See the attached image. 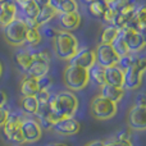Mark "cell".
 <instances>
[{"label":"cell","instance_id":"cell-22","mask_svg":"<svg viewBox=\"0 0 146 146\" xmlns=\"http://www.w3.org/2000/svg\"><path fill=\"white\" fill-rule=\"evenodd\" d=\"M21 95L22 96H35L38 92V86H37V80L30 76H26L21 82Z\"/></svg>","mask_w":146,"mask_h":146},{"label":"cell","instance_id":"cell-25","mask_svg":"<svg viewBox=\"0 0 146 146\" xmlns=\"http://www.w3.org/2000/svg\"><path fill=\"white\" fill-rule=\"evenodd\" d=\"M56 14H58V13H56L49 4L44 5V7H40V10H38L35 21H36V23L38 25V27H41V26L48 25V23L50 22V21L53 19Z\"/></svg>","mask_w":146,"mask_h":146},{"label":"cell","instance_id":"cell-46","mask_svg":"<svg viewBox=\"0 0 146 146\" xmlns=\"http://www.w3.org/2000/svg\"><path fill=\"white\" fill-rule=\"evenodd\" d=\"M1 1H5V0H0V3H1Z\"/></svg>","mask_w":146,"mask_h":146},{"label":"cell","instance_id":"cell-39","mask_svg":"<svg viewBox=\"0 0 146 146\" xmlns=\"http://www.w3.org/2000/svg\"><path fill=\"white\" fill-rule=\"evenodd\" d=\"M86 146H105V144L101 140H96V141H91L90 144H87Z\"/></svg>","mask_w":146,"mask_h":146},{"label":"cell","instance_id":"cell-13","mask_svg":"<svg viewBox=\"0 0 146 146\" xmlns=\"http://www.w3.org/2000/svg\"><path fill=\"white\" fill-rule=\"evenodd\" d=\"M21 132H22L25 142H37L42 136V128H41L40 123L32 118L23 119Z\"/></svg>","mask_w":146,"mask_h":146},{"label":"cell","instance_id":"cell-18","mask_svg":"<svg viewBox=\"0 0 146 146\" xmlns=\"http://www.w3.org/2000/svg\"><path fill=\"white\" fill-rule=\"evenodd\" d=\"M124 94H126V88L124 87L108 85V83H105V85L101 86L100 95L103 96V98L108 99V100H110V101H114V103H117V104L123 99Z\"/></svg>","mask_w":146,"mask_h":146},{"label":"cell","instance_id":"cell-38","mask_svg":"<svg viewBox=\"0 0 146 146\" xmlns=\"http://www.w3.org/2000/svg\"><path fill=\"white\" fill-rule=\"evenodd\" d=\"M7 94L4 92V91L0 90V106H5V104H7Z\"/></svg>","mask_w":146,"mask_h":146},{"label":"cell","instance_id":"cell-44","mask_svg":"<svg viewBox=\"0 0 146 146\" xmlns=\"http://www.w3.org/2000/svg\"><path fill=\"white\" fill-rule=\"evenodd\" d=\"M83 3H86V4H90V3H94L95 0H82Z\"/></svg>","mask_w":146,"mask_h":146},{"label":"cell","instance_id":"cell-17","mask_svg":"<svg viewBox=\"0 0 146 146\" xmlns=\"http://www.w3.org/2000/svg\"><path fill=\"white\" fill-rule=\"evenodd\" d=\"M15 18H17V7L8 0L0 3V26L5 27Z\"/></svg>","mask_w":146,"mask_h":146},{"label":"cell","instance_id":"cell-7","mask_svg":"<svg viewBox=\"0 0 146 146\" xmlns=\"http://www.w3.org/2000/svg\"><path fill=\"white\" fill-rule=\"evenodd\" d=\"M26 27L23 19L15 18L13 22L7 25L4 27V37L10 45L13 46H21L25 44L26 40Z\"/></svg>","mask_w":146,"mask_h":146},{"label":"cell","instance_id":"cell-37","mask_svg":"<svg viewBox=\"0 0 146 146\" xmlns=\"http://www.w3.org/2000/svg\"><path fill=\"white\" fill-rule=\"evenodd\" d=\"M135 105H140V106H146V96L144 92L139 94L136 98V104Z\"/></svg>","mask_w":146,"mask_h":146},{"label":"cell","instance_id":"cell-45","mask_svg":"<svg viewBox=\"0 0 146 146\" xmlns=\"http://www.w3.org/2000/svg\"><path fill=\"white\" fill-rule=\"evenodd\" d=\"M1 76H3V64L0 63V78H1Z\"/></svg>","mask_w":146,"mask_h":146},{"label":"cell","instance_id":"cell-28","mask_svg":"<svg viewBox=\"0 0 146 146\" xmlns=\"http://www.w3.org/2000/svg\"><path fill=\"white\" fill-rule=\"evenodd\" d=\"M21 108L25 113L35 115L38 109V103L35 96H23L22 101H21Z\"/></svg>","mask_w":146,"mask_h":146},{"label":"cell","instance_id":"cell-41","mask_svg":"<svg viewBox=\"0 0 146 146\" xmlns=\"http://www.w3.org/2000/svg\"><path fill=\"white\" fill-rule=\"evenodd\" d=\"M8 1H10V3H13V4H14L15 5V7H19V5L21 4H23V3H25L26 1V0H8Z\"/></svg>","mask_w":146,"mask_h":146},{"label":"cell","instance_id":"cell-12","mask_svg":"<svg viewBox=\"0 0 146 146\" xmlns=\"http://www.w3.org/2000/svg\"><path fill=\"white\" fill-rule=\"evenodd\" d=\"M136 9H137V5L135 4L133 1H129L128 4H126L124 7L119 8L118 10H114V18H113L111 25L115 26V27L119 28V30L124 28L126 26H128L129 22L132 21Z\"/></svg>","mask_w":146,"mask_h":146},{"label":"cell","instance_id":"cell-2","mask_svg":"<svg viewBox=\"0 0 146 146\" xmlns=\"http://www.w3.org/2000/svg\"><path fill=\"white\" fill-rule=\"evenodd\" d=\"M54 41V53L62 60H69L80 49L78 40L72 32L68 31H58L53 38Z\"/></svg>","mask_w":146,"mask_h":146},{"label":"cell","instance_id":"cell-27","mask_svg":"<svg viewBox=\"0 0 146 146\" xmlns=\"http://www.w3.org/2000/svg\"><path fill=\"white\" fill-rule=\"evenodd\" d=\"M41 40H42V35L38 31V28H27L26 30L25 44L30 45L31 48H36L41 44Z\"/></svg>","mask_w":146,"mask_h":146},{"label":"cell","instance_id":"cell-15","mask_svg":"<svg viewBox=\"0 0 146 146\" xmlns=\"http://www.w3.org/2000/svg\"><path fill=\"white\" fill-rule=\"evenodd\" d=\"M96 63L95 59V50L90 48H81L77 50V53L69 59V64L77 66L81 68L88 69Z\"/></svg>","mask_w":146,"mask_h":146},{"label":"cell","instance_id":"cell-1","mask_svg":"<svg viewBox=\"0 0 146 146\" xmlns=\"http://www.w3.org/2000/svg\"><path fill=\"white\" fill-rule=\"evenodd\" d=\"M49 106L55 122L60 118L74 117L78 109V98L73 91H60L50 96Z\"/></svg>","mask_w":146,"mask_h":146},{"label":"cell","instance_id":"cell-26","mask_svg":"<svg viewBox=\"0 0 146 146\" xmlns=\"http://www.w3.org/2000/svg\"><path fill=\"white\" fill-rule=\"evenodd\" d=\"M21 9V12L23 13V18H36L40 7L36 4L33 0H26L23 4H21L18 7Z\"/></svg>","mask_w":146,"mask_h":146},{"label":"cell","instance_id":"cell-4","mask_svg":"<svg viewBox=\"0 0 146 146\" xmlns=\"http://www.w3.org/2000/svg\"><path fill=\"white\" fill-rule=\"evenodd\" d=\"M146 71V60L145 58H139L131 67L124 69V80L123 87L127 90H136L141 86L142 77Z\"/></svg>","mask_w":146,"mask_h":146},{"label":"cell","instance_id":"cell-11","mask_svg":"<svg viewBox=\"0 0 146 146\" xmlns=\"http://www.w3.org/2000/svg\"><path fill=\"white\" fill-rule=\"evenodd\" d=\"M51 129L55 133L62 135V136H73V135H77L81 131V123L74 117L60 118L56 122H54Z\"/></svg>","mask_w":146,"mask_h":146},{"label":"cell","instance_id":"cell-6","mask_svg":"<svg viewBox=\"0 0 146 146\" xmlns=\"http://www.w3.org/2000/svg\"><path fill=\"white\" fill-rule=\"evenodd\" d=\"M23 117L19 113H9L7 122L4 123L3 128V133L4 137L10 142H15V144H22L23 137H22V132H21V127H22V122H23Z\"/></svg>","mask_w":146,"mask_h":146},{"label":"cell","instance_id":"cell-40","mask_svg":"<svg viewBox=\"0 0 146 146\" xmlns=\"http://www.w3.org/2000/svg\"><path fill=\"white\" fill-rule=\"evenodd\" d=\"M38 7H44V5H48L49 4V0H33Z\"/></svg>","mask_w":146,"mask_h":146},{"label":"cell","instance_id":"cell-34","mask_svg":"<svg viewBox=\"0 0 146 146\" xmlns=\"http://www.w3.org/2000/svg\"><path fill=\"white\" fill-rule=\"evenodd\" d=\"M9 113L10 111L8 110L5 106H0V128L4 126V123L7 122L8 117H9Z\"/></svg>","mask_w":146,"mask_h":146},{"label":"cell","instance_id":"cell-32","mask_svg":"<svg viewBox=\"0 0 146 146\" xmlns=\"http://www.w3.org/2000/svg\"><path fill=\"white\" fill-rule=\"evenodd\" d=\"M37 80V86H38V91L40 90H49V87L51 86L53 83V80H51L50 76L45 74L40 78H36Z\"/></svg>","mask_w":146,"mask_h":146},{"label":"cell","instance_id":"cell-36","mask_svg":"<svg viewBox=\"0 0 146 146\" xmlns=\"http://www.w3.org/2000/svg\"><path fill=\"white\" fill-rule=\"evenodd\" d=\"M115 139L122 140V141H131V133L129 131H119L115 135Z\"/></svg>","mask_w":146,"mask_h":146},{"label":"cell","instance_id":"cell-19","mask_svg":"<svg viewBox=\"0 0 146 146\" xmlns=\"http://www.w3.org/2000/svg\"><path fill=\"white\" fill-rule=\"evenodd\" d=\"M123 80H124V72L118 66H111L105 68V83L123 87Z\"/></svg>","mask_w":146,"mask_h":146},{"label":"cell","instance_id":"cell-35","mask_svg":"<svg viewBox=\"0 0 146 146\" xmlns=\"http://www.w3.org/2000/svg\"><path fill=\"white\" fill-rule=\"evenodd\" d=\"M56 32H58V30H55V28H53V27H48V26H45V27H44V31H42L44 36H45L46 38H54V36L56 35Z\"/></svg>","mask_w":146,"mask_h":146},{"label":"cell","instance_id":"cell-10","mask_svg":"<svg viewBox=\"0 0 146 146\" xmlns=\"http://www.w3.org/2000/svg\"><path fill=\"white\" fill-rule=\"evenodd\" d=\"M95 59L99 66L104 67V68H108V67H111V66H117V62H118L119 56L117 55V53L111 48V45L99 44L95 49Z\"/></svg>","mask_w":146,"mask_h":146},{"label":"cell","instance_id":"cell-9","mask_svg":"<svg viewBox=\"0 0 146 146\" xmlns=\"http://www.w3.org/2000/svg\"><path fill=\"white\" fill-rule=\"evenodd\" d=\"M121 33L123 35L124 41H126L127 46H128L129 53L132 54H137L145 48L146 41H145V36L144 33L136 31L135 28L126 26L124 28L121 30Z\"/></svg>","mask_w":146,"mask_h":146},{"label":"cell","instance_id":"cell-31","mask_svg":"<svg viewBox=\"0 0 146 146\" xmlns=\"http://www.w3.org/2000/svg\"><path fill=\"white\" fill-rule=\"evenodd\" d=\"M139 59V56H136V54H127V55H123V56H119L118 62H117V66L119 67L121 69H127L128 67H131L132 64L135 63V62Z\"/></svg>","mask_w":146,"mask_h":146},{"label":"cell","instance_id":"cell-30","mask_svg":"<svg viewBox=\"0 0 146 146\" xmlns=\"http://www.w3.org/2000/svg\"><path fill=\"white\" fill-rule=\"evenodd\" d=\"M106 8H108V5H106V4L99 1V0H95L94 3H90V4H88L87 10H88V13H90L94 18L101 19V17H103V14L105 13Z\"/></svg>","mask_w":146,"mask_h":146},{"label":"cell","instance_id":"cell-42","mask_svg":"<svg viewBox=\"0 0 146 146\" xmlns=\"http://www.w3.org/2000/svg\"><path fill=\"white\" fill-rule=\"evenodd\" d=\"M99 1H101V3H104V4L109 5V4H111V3H114L115 0H99Z\"/></svg>","mask_w":146,"mask_h":146},{"label":"cell","instance_id":"cell-29","mask_svg":"<svg viewBox=\"0 0 146 146\" xmlns=\"http://www.w3.org/2000/svg\"><path fill=\"white\" fill-rule=\"evenodd\" d=\"M111 48L114 49V51L117 53L118 56H123V55H127L129 54V50H128V46H127L126 41H124V37L121 32L119 35L117 36V38L111 42Z\"/></svg>","mask_w":146,"mask_h":146},{"label":"cell","instance_id":"cell-43","mask_svg":"<svg viewBox=\"0 0 146 146\" xmlns=\"http://www.w3.org/2000/svg\"><path fill=\"white\" fill-rule=\"evenodd\" d=\"M49 146H67L66 144H60V142H58V144H50Z\"/></svg>","mask_w":146,"mask_h":146},{"label":"cell","instance_id":"cell-14","mask_svg":"<svg viewBox=\"0 0 146 146\" xmlns=\"http://www.w3.org/2000/svg\"><path fill=\"white\" fill-rule=\"evenodd\" d=\"M127 122L133 131H145L146 128V106L133 105L128 111Z\"/></svg>","mask_w":146,"mask_h":146},{"label":"cell","instance_id":"cell-33","mask_svg":"<svg viewBox=\"0 0 146 146\" xmlns=\"http://www.w3.org/2000/svg\"><path fill=\"white\" fill-rule=\"evenodd\" d=\"M104 144H105V146H133L131 141H122V140H118L115 137L104 142Z\"/></svg>","mask_w":146,"mask_h":146},{"label":"cell","instance_id":"cell-8","mask_svg":"<svg viewBox=\"0 0 146 146\" xmlns=\"http://www.w3.org/2000/svg\"><path fill=\"white\" fill-rule=\"evenodd\" d=\"M33 60L31 63L30 68L27 69V76L33 78H40L42 76L48 74L50 68V56L45 51H35L32 50Z\"/></svg>","mask_w":146,"mask_h":146},{"label":"cell","instance_id":"cell-5","mask_svg":"<svg viewBox=\"0 0 146 146\" xmlns=\"http://www.w3.org/2000/svg\"><path fill=\"white\" fill-rule=\"evenodd\" d=\"M118 111V105L114 101L103 98L101 95L96 96L91 101V114L99 121H106L113 118Z\"/></svg>","mask_w":146,"mask_h":146},{"label":"cell","instance_id":"cell-24","mask_svg":"<svg viewBox=\"0 0 146 146\" xmlns=\"http://www.w3.org/2000/svg\"><path fill=\"white\" fill-rule=\"evenodd\" d=\"M15 63H17L18 68L22 72H27V69L30 68L31 63L33 60V54L32 50H19L14 56Z\"/></svg>","mask_w":146,"mask_h":146},{"label":"cell","instance_id":"cell-3","mask_svg":"<svg viewBox=\"0 0 146 146\" xmlns=\"http://www.w3.org/2000/svg\"><path fill=\"white\" fill-rule=\"evenodd\" d=\"M64 85L67 86L69 91H81L88 85V71L85 68H81L77 66L69 64L64 69Z\"/></svg>","mask_w":146,"mask_h":146},{"label":"cell","instance_id":"cell-21","mask_svg":"<svg viewBox=\"0 0 146 146\" xmlns=\"http://www.w3.org/2000/svg\"><path fill=\"white\" fill-rule=\"evenodd\" d=\"M121 30L117 28L113 25H108L105 27L101 28L100 33H99V44H103V45H111L114 40L117 38V36L119 35Z\"/></svg>","mask_w":146,"mask_h":146},{"label":"cell","instance_id":"cell-23","mask_svg":"<svg viewBox=\"0 0 146 146\" xmlns=\"http://www.w3.org/2000/svg\"><path fill=\"white\" fill-rule=\"evenodd\" d=\"M88 71V80L96 86H103L105 85V68L101 66H99L98 63H95L92 67L87 69Z\"/></svg>","mask_w":146,"mask_h":146},{"label":"cell","instance_id":"cell-16","mask_svg":"<svg viewBox=\"0 0 146 146\" xmlns=\"http://www.w3.org/2000/svg\"><path fill=\"white\" fill-rule=\"evenodd\" d=\"M81 14L78 13V10L71 13H63V14H59V23H60L63 31H74L80 27L81 25Z\"/></svg>","mask_w":146,"mask_h":146},{"label":"cell","instance_id":"cell-20","mask_svg":"<svg viewBox=\"0 0 146 146\" xmlns=\"http://www.w3.org/2000/svg\"><path fill=\"white\" fill-rule=\"evenodd\" d=\"M128 26L135 28L136 31H139V32H141V33L145 32V30H146V8H145V5L137 7L133 18H132V21L129 22Z\"/></svg>","mask_w":146,"mask_h":146}]
</instances>
